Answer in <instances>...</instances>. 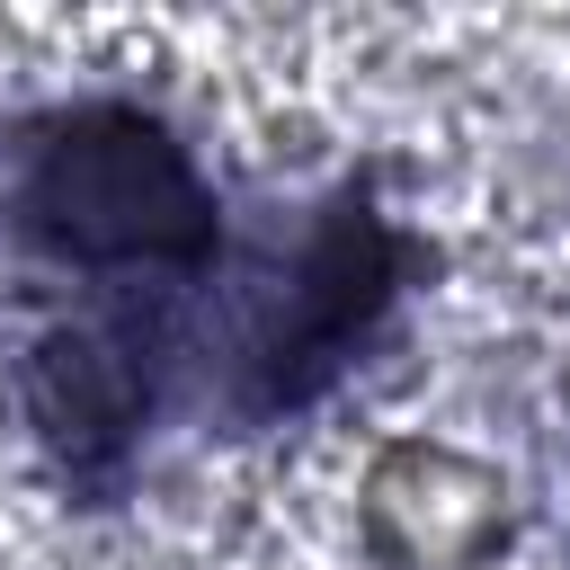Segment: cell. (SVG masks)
Listing matches in <instances>:
<instances>
[{
  "label": "cell",
  "mask_w": 570,
  "mask_h": 570,
  "mask_svg": "<svg viewBox=\"0 0 570 570\" xmlns=\"http://www.w3.org/2000/svg\"><path fill=\"white\" fill-rule=\"evenodd\" d=\"M36 223L71 258H160L187 267L214 249V196L196 160L134 107H80L45 134L27 178Z\"/></svg>",
  "instance_id": "6da1fadb"
},
{
  "label": "cell",
  "mask_w": 570,
  "mask_h": 570,
  "mask_svg": "<svg viewBox=\"0 0 570 570\" xmlns=\"http://www.w3.org/2000/svg\"><path fill=\"white\" fill-rule=\"evenodd\" d=\"M383 303H392V232H383L374 205L338 196L312 223V240L294 258V285H285V312H276V330L258 347L267 401H303L312 383H330V365L374 330Z\"/></svg>",
  "instance_id": "7a4b0ae2"
},
{
  "label": "cell",
  "mask_w": 570,
  "mask_h": 570,
  "mask_svg": "<svg viewBox=\"0 0 570 570\" xmlns=\"http://www.w3.org/2000/svg\"><path fill=\"white\" fill-rule=\"evenodd\" d=\"M365 534L401 570H481L508 543V481L463 445L401 436L365 472Z\"/></svg>",
  "instance_id": "3957f363"
},
{
  "label": "cell",
  "mask_w": 570,
  "mask_h": 570,
  "mask_svg": "<svg viewBox=\"0 0 570 570\" xmlns=\"http://www.w3.org/2000/svg\"><path fill=\"white\" fill-rule=\"evenodd\" d=\"M27 392H36V419L53 428V445L107 454L142 419V356L116 330H53L27 365Z\"/></svg>",
  "instance_id": "277c9868"
}]
</instances>
